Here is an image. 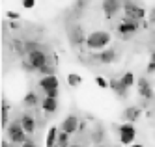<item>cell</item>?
<instances>
[{
	"mask_svg": "<svg viewBox=\"0 0 155 147\" xmlns=\"http://www.w3.org/2000/svg\"><path fill=\"white\" fill-rule=\"evenodd\" d=\"M41 108L45 114H54L58 110V99H51V97H45L41 101Z\"/></svg>",
	"mask_w": 155,
	"mask_h": 147,
	"instance_id": "obj_17",
	"label": "cell"
},
{
	"mask_svg": "<svg viewBox=\"0 0 155 147\" xmlns=\"http://www.w3.org/2000/svg\"><path fill=\"white\" fill-rule=\"evenodd\" d=\"M38 73H39L41 76H51V75L56 73V67H54V63H47V65L43 67V69H39Z\"/></svg>",
	"mask_w": 155,
	"mask_h": 147,
	"instance_id": "obj_24",
	"label": "cell"
},
{
	"mask_svg": "<svg viewBox=\"0 0 155 147\" xmlns=\"http://www.w3.org/2000/svg\"><path fill=\"white\" fill-rule=\"evenodd\" d=\"M125 6V0H103L101 2V9L107 19H114Z\"/></svg>",
	"mask_w": 155,
	"mask_h": 147,
	"instance_id": "obj_5",
	"label": "cell"
},
{
	"mask_svg": "<svg viewBox=\"0 0 155 147\" xmlns=\"http://www.w3.org/2000/svg\"><path fill=\"white\" fill-rule=\"evenodd\" d=\"M0 147H12V142H4V140H2V143H0Z\"/></svg>",
	"mask_w": 155,
	"mask_h": 147,
	"instance_id": "obj_33",
	"label": "cell"
},
{
	"mask_svg": "<svg viewBox=\"0 0 155 147\" xmlns=\"http://www.w3.org/2000/svg\"><path fill=\"white\" fill-rule=\"evenodd\" d=\"M23 103H25L26 108H36L38 104H41V101H39V97H38L36 91H28L25 95V99H23Z\"/></svg>",
	"mask_w": 155,
	"mask_h": 147,
	"instance_id": "obj_18",
	"label": "cell"
},
{
	"mask_svg": "<svg viewBox=\"0 0 155 147\" xmlns=\"http://www.w3.org/2000/svg\"><path fill=\"white\" fill-rule=\"evenodd\" d=\"M68 36H69V43L73 47H82V45H86V39H88V36H84V30L79 24L71 26L68 30Z\"/></svg>",
	"mask_w": 155,
	"mask_h": 147,
	"instance_id": "obj_9",
	"label": "cell"
},
{
	"mask_svg": "<svg viewBox=\"0 0 155 147\" xmlns=\"http://www.w3.org/2000/svg\"><path fill=\"white\" fill-rule=\"evenodd\" d=\"M103 138H105L103 127H95V130H92V140H94V143H101Z\"/></svg>",
	"mask_w": 155,
	"mask_h": 147,
	"instance_id": "obj_23",
	"label": "cell"
},
{
	"mask_svg": "<svg viewBox=\"0 0 155 147\" xmlns=\"http://www.w3.org/2000/svg\"><path fill=\"white\" fill-rule=\"evenodd\" d=\"M58 136H60V127H51L47 132V138H45V147H56Z\"/></svg>",
	"mask_w": 155,
	"mask_h": 147,
	"instance_id": "obj_15",
	"label": "cell"
},
{
	"mask_svg": "<svg viewBox=\"0 0 155 147\" xmlns=\"http://www.w3.org/2000/svg\"><path fill=\"white\" fill-rule=\"evenodd\" d=\"M69 147H81V145H79V143H71Z\"/></svg>",
	"mask_w": 155,
	"mask_h": 147,
	"instance_id": "obj_35",
	"label": "cell"
},
{
	"mask_svg": "<svg viewBox=\"0 0 155 147\" xmlns=\"http://www.w3.org/2000/svg\"><path fill=\"white\" fill-rule=\"evenodd\" d=\"M112 62H116V50L112 47H108V49H105L101 54H99V63L108 65V63H112Z\"/></svg>",
	"mask_w": 155,
	"mask_h": 147,
	"instance_id": "obj_16",
	"label": "cell"
},
{
	"mask_svg": "<svg viewBox=\"0 0 155 147\" xmlns=\"http://www.w3.org/2000/svg\"><path fill=\"white\" fill-rule=\"evenodd\" d=\"M138 28H140V24L137 21H129V19H121L120 22H118V26H116V30H118V34L121 37H129V36H133V34H137L138 32Z\"/></svg>",
	"mask_w": 155,
	"mask_h": 147,
	"instance_id": "obj_7",
	"label": "cell"
},
{
	"mask_svg": "<svg viewBox=\"0 0 155 147\" xmlns=\"http://www.w3.org/2000/svg\"><path fill=\"white\" fill-rule=\"evenodd\" d=\"M36 6V0H23V8L25 9H32Z\"/></svg>",
	"mask_w": 155,
	"mask_h": 147,
	"instance_id": "obj_31",
	"label": "cell"
},
{
	"mask_svg": "<svg viewBox=\"0 0 155 147\" xmlns=\"http://www.w3.org/2000/svg\"><path fill=\"white\" fill-rule=\"evenodd\" d=\"M21 147H38V145H36L34 142H30V140H28V142H25V143L21 145Z\"/></svg>",
	"mask_w": 155,
	"mask_h": 147,
	"instance_id": "obj_32",
	"label": "cell"
},
{
	"mask_svg": "<svg viewBox=\"0 0 155 147\" xmlns=\"http://www.w3.org/2000/svg\"><path fill=\"white\" fill-rule=\"evenodd\" d=\"M112 43V36L110 32H105V30H95L92 34H88V39H86V49L92 50V52H103L105 49L110 47Z\"/></svg>",
	"mask_w": 155,
	"mask_h": 147,
	"instance_id": "obj_1",
	"label": "cell"
},
{
	"mask_svg": "<svg viewBox=\"0 0 155 147\" xmlns=\"http://www.w3.org/2000/svg\"><path fill=\"white\" fill-rule=\"evenodd\" d=\"M120 80H121V84H124L127 89H129V88H133V86L137 84V78H135V75H133L131 71L124 73V75H121V78H120Z\"/></svg>",
	"mask_w": 155,
	"mask_h": 147,
	"instance_id": "obj_19",
	"label": "cell"
},
{
	"mask_svg": "<svg viewBox=\"0 0 155 147\" xmlns=\"http://www.w3.org/2000/svg\"><path fill=\"white\" fill-rule=\"evenodd\" d=\"M108 84H110V88H108V89H112V91H114L118 97H121V99H124V97L127 95V88H125L124 84H121V80H120V78H110V80H108Z\"/></svg>",
	"mask_w": 155,
	"mask_h": 147,
	"instance_id": "obj_14",
	"label": "cell"
},
{
	"mask_svg": "<svg viewBox=\"0 0 155 147\" xmlns=\"http://www.w3.org/2000/svg\"><path fill=\"white\" fill-rule=\"evenodd\" d=\"M69 134H65V132H60V136H58V143L56 147H69Z\"/></svg>",
	"mask_w": 155,
	"mask_h": 147,
	"instance_id": "obj_25",
	"label": "cell"
},
{
	"mask_svg": "<svg viewBox=\"0 0 155 147\" xmlns=\"http://www.w3.org/2000/svg\"><path fill=\"white\" fill-rule=\"evenodd\" d=\"M26 60H28V63L32 65V69H34V71H39V69H43L47 63H51V58H49V54H47L45 50H36V52H32V54L26 56Z\"/></svg>",
	"mask_w": 155,
	"mask_h": 147,
	"instance_id": "obj_4",
	"label": "cell"
},
{
	"mask_svg": "<svg viewBox=\"0 0 155 147\" xmlns=\"http://www.w3.org/2000/svg\"><path fill=\"white\" fill-rule=\"evenodd\" d=\"M95 84H97L99 88H101V89H107V88H110V84L105 80L103 76H95Z\"/></svg>",
	"mask_w": 155,
	"mask_h": 147,
	"instance_id": "obj_28",
	"label": "cell"
},
{
	"mask_svg": "<svg viewBox=\"0 0 155 147\" xmlns=\"http://www.w3.org/2000/svg\"><path fill=\"white\" fill-rule=\"evenodd\" d=\"M146 73H148V75H153V73H155V52L151 54V58H150V63H148V67H146Z\"/></svg>",
	"mask_w": 155,
	"mask_h": 147,
	"instance_id": "obj_26",
	"label": "cell"
},
{
	"mask_svg": "<svg viewBox=\"0 0 155 147\" xmlns=\"http://www.w3.org/2000/svg\"><path fill=\"white\" fill-rule=\"evenodd\" d=\"M81 129V119L77 117L75 114H69V116H65L64 121L60 123V132H65V134H75L77 130Z\"/></svg>",
	"mask_w": 155,
	"mask_h": 147,
	"instance_id": "obj_8",
	"label": "cell"
},
{
	"mask_svg": "<svg viewBox=\"0 0 155 147\" xmlns=\"http://www.w3.org/2000/svg\"><path fill=\"white\" fill-rule=\"evenodd\" d=\"M84 6H86V0H79V2H75V6H73V9L77 11V13L81 15V11L84 9Z\"/></svg>",
	"mask_w": 155,
	"mask_h": 147,
	"instance_id": "obj_29",
	"label": "cell"
},
{
	"mask_svg": "<svg viewBox=\"0 0 155 147\" xmlns=\"http://www.w3.org/2000/svg\"><path fill=\"white\" fill-rule=\"evenodd\" d=\"M9 125V104L2 99V129H8Z\"/></svg>",
	"mask_w": 155,
	"mask_h": 147,
	"instance_id": "obj_21",
	"label": "cell"
},
{
	"mask_svg": "<svg viewBox=\"0 0 155 147\" xmlns=\"http://www.w3.org/2000/svg\"><path fill=\"white\" fill-rule=\"evenodd\" d=\"M146 9H144L142 6H138L137 2H133V0H125V6H124V17L129 19V21H144L146 19Z\"/></svg>",
	"mask_w": 155,
	"mask_h": 147,
	"instance_id": "obj_3",
	"label": "cell"
},
{
	"mask_svg": "<svg viewBox=\"0 0 155 147\" xmlns=\"http://www.w3.org/2000/svg\"><path fill=\"white\" fill-rule=\"evenodd\" d=\"M131 147H144V145H140V143H133Z\"/></svg>",
	"mask_w": 155,
	"mask_h": 147,
	"instance_id": "obj_34",
	"label": "cell"
},
{
	"mask_svg": "<svg viewBox=\"0 0 155 147\" xmlns=\"http://www.w3.org/2000/svg\"><path fill=\"white\" fill-rule=\"evenodd\" d=\"M68 84H69L71 88H79V86L82 84V76H81L79 73H69V75H68Z\"/></svg>",
	"mask_w": 155,
	"mask_h": 147,
	"instance_id": "obj_22",
	"label": "cell"
},
{
	"mask_svg": "<svg viewBox=\"0 0 155 147\" xmlns=\"http://www.w3.org/2000/svg\"><path fill=\"white\" fill-rule=\"evenodd\" d=\"M118 132H120V142L124 143V145H133V143H135L137 129H135L133 123H124V125H120Z\"/></svg>",
	"mask_w": 155,
	"mask_h": 147,
	"instance_id": "obj_6",
	"label": "cell"
},
{
	"mask_svg": "<svg viewBox=\"0 0 155 147\" xmlns=\"http://www.w3.org/2000/svg\"><path fill=\"white\" fill-rule=\"evenodd\" d=\"M45 93V97H51V99H58V89H49V91H43Z\"/></svg>",
	"mask_w": 155,
	"mask_h": 147,
	"instance_id": "obj_30",
	"label": "cell"
},
{
	"mask_svg": "<svg viewBox=\"0 0 155 147\" xmlns=\"http://www.w3.org/2000/svg\"><path fill=\"white\" fill-rule=\"evenodd\" d=\"M6 17H8L9 21H13V22L21 21V13H17V11H13V9H9V11H6Z\"/></svg>",
	"mask_w": 155,
	"mask_h": 147,
	"instance_id": "obj_27",
	"label": "cell"
},
{
	"mask_svg": "<svg viewBox=\"0 0 155 147\" xmlns=\"http://www.w3.org/2000/svg\"><path fill=\"white\" fill-rule=\"evenodd\" d=\"M6 132H8L9 142L15 143V145H23L25 142H28V134L25 132L23 125H21V119H15V121L9 123L8 129H6Z\"/></svg>",
	"mask_w": 155,
	"mask_h": 147,
	"instance_id": "obj_2",
	"label": "cell"
},
{
	"mask_svg": "<svg viewBox=\"0 0 155 147\" xmlns=\"http://www.w3.org/2000/svg\"><path fill=\"white\" fill-rule=\"evenodd\" d=\"M121 116H124L125 123H135V121H138L142 117V108L140 106H127Z\"/></svg>",
	"mask_w": 155,
	"mask_h": 147,
	"instance_id": "obj_12",
	"label": "cell"
},
{
	"mask_svg": "<svg viewBox=\"0 0 155 147\" xmlns=\"http://www.w3.org/2000/svg\"><path fill=\"white\" fill-rule=\"evenodd\" d=\"M38 86L41 88V91H49V89H58L60 82H58V76L56 75H51V76H41Z\"/></svg>",
	"mask_w": 155,
	"mask_h": 147,
	"instance_id": "obj_11",
	"label": "cell"
},
{
	"mask_svg": "<svg viewBox=\"0 0 155 147\" xmlns=\"http://www.w3.org/2000/svg\"><path fill=\"white\" fill-rule=\"evenodd\" d=\"M21 125H23V129H25L26 134H34L36 129H38L36 117L32 116V114H23V116H21Z\"/></svg>",
	"mask_w": 155,
	"mask_h": 147,
	"instance_id": "obj_13",
	"label": "cell"
},
{
	"mask_svg": "<svg viewBox=\"0 0 155 147\" xmlns=\"http://www.w3.org/2000/svg\"><path fill=\"white\" fill-rule=\"evenodd\" d=\"M36 50H41V45H39L36 39H28V41H25V52H26V56L32 54V52H36Z\"/></svg>",
	"mask_w": 155,
	"mask_h": 147,
	"instance_id": "obj_20",
	"label": "cell"
},
{
	"mask_svg": "<svg viewBox=\"0 0 155 147\" xmlns=\"http://www.w3.org/2000/svg\"><path fill=\"white\" fill-rule=\"evenodd\" d=\"M137 86H138V95H140L142 99H146V101L153 99V88L150 86V82H148V78H144V76H140L138 80H137Z\"/></svg>",
	"mask_w": 155,
	"mask_h": 147,
	"instance_id": "obj_10",
	"label": "cell"
}]
</instances>
